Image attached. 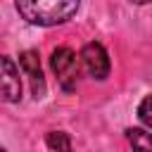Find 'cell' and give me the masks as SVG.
Segmentation results:
<instances>
[{"label": "cell", "instance_id": "obj_3", "mask_svg": "<svg viewBox=\"0 0 152 152\" xmlns=\"http://www.w3.org/2000/svg\"><path fill=\"white\" fill-rule=\"evenodd\" d=\"M81 62H83V69H86L93 78L102 81V78L109 76V55H107V50H104L100 43L93 40V43L83 45V50H81Z\"/></svg>", "mask_w": 152, "mask_h": 152}, {"label": "cell", "instance_id": "obj_4", "mask_svg": "<svg viewBox=\"0 0 152 152\" xmlns=\"http://www.w3.org/2000/svg\"><path fill=\"white\" fill-rule=\"evenodd\" d=\"M19 64L24 69V74L28 76L31 81V90H33V97H43L45 95V78H43V69H40V59L33 50H26L19 55Z\"/></svg>", "mask_w": 152, "mask_h": 152}, {"label": "cell", "instance_id": "obj_2", "mask_svg": "<svg viewBox=\"0 0 152 152\" xmlns=\"http://www.w3.org/2000/svg\"><path fill=\"white\" fill-rule=\"evenodd\" d=\"M50 64H52V69L57 74L59 86L64 90H74L76 88V81H78V57L74 55V50H69V48L52 50Z\"/></svg>", "mask_w": 152, "mask_h": 152}, {"label": "cell", "instance_id": "obj_7", "mask_svg": "<svg viewBox=\"0 0 152 152\" xmlns=\"http://www.w3.org/2000/svg\"><path fill=\"white\" fill-rule=\"evenodd\" d=\"M48 145H50L52 150H57V152H71V140H69V135L62 133V131L48 133Z\"/></svg>", "mask_w": 152, "mask_h": 152}, {"label": "cell", "instance_id": "obj_5", "mask_svg": "<svg viewBox=\"0 0 152 152\" xmlns=\"http://www.w3.org/2000/svg\"><path fill=\"white\" fill-rule=\"evenodd\" d=\"M2 66V97L5 102H19L21 97V81H19V69L12 62V57H2L0 59Z\"/></svg>", "mask_w": 152, "mask_h": 152}, {"label": "cell", "instance_id": "obj_1", "mask_svg": "<svg viewBox=\"0 0 152 152\" xmlns=\"http://www.w3.org/2000/svg\"><path fill=\"white\" fill-rule=\"evenodd\" d=\"M81 0H14L17 12L33 26H57L71 19Z\"/></svg>", "mask_w": 152, "mask_h": 152}, {"label": "cell", "instance_id": "obj_8", "mask_svg": "<svg viewBox=\"0 0 152 152\" xmlns=\"http://www.w3.org/2000/svg\"><path fill=\"white\" fill-rule=\"evenodd\" d=\"M138 116H140V121H142L145 126L152 128V93L138 104Z\"/></svg>", "mask_w": 152, "mask_h": 152}, {"label": "cell", "instance_id": "obj_9", "mask_svg": "<svg viewBox=\"0 0 152 152\" xmlns=\"http://www.w3.org/2000/svg\"><path fill=\"white\" fill-rule=\"evenodd\" d=\"M131 2H135V5H147V2H152V0H131Z\"/></svg>", "mask_w": 152, "mask_h": 152}, {"label": "cell", "instance_id": "obj_6", "mask_svg": "<svg viewBox=\"0 0 152 152\" xmlns=\"http://www.w3.org/2000/svg\"><path fill=\"white\" fill-rule=\"evenodd\" d=\"M126 138L133 147V152H152V133L145 128H128Z\"/></svg>", "mask_w": 152, "mask_h": 152}]
</instances>
